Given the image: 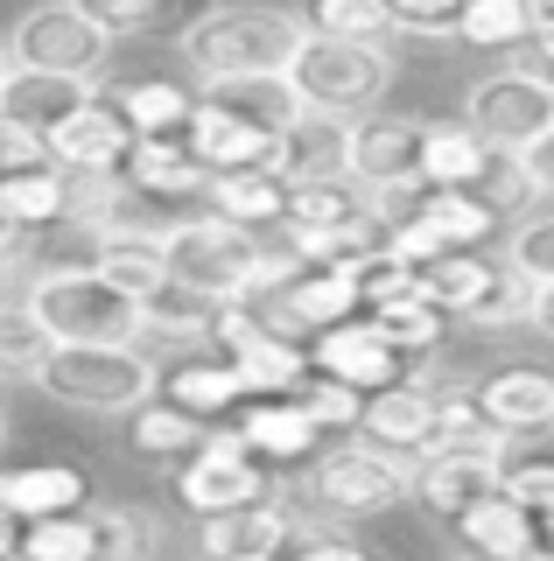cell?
<instances>
[{
  "label": "cell",
  "instance_id": "cell-1",
  "mask_svg": "<svg viewBox=\"0 0 554 561\" xmlns=\"http://www.w3.org/2000/svg\"><path fill=\"white\" fill-rule=\"evenodd\" d=\"M302 14L274 8V0H211L204 14H189L176 35V57L197 70L204 84L218 78H267L288 70V57L302 49Z\"/></svg>",
  "mask_w": 554,
  "mask_h": 561
},
{
  "label": "cell",
  "instance_id": "cell-2",
  "mask_svg": "<svg viewBox=\"0 0 554 561\" xmlns=\"http://www.w3.org/2000/svg\"><path fill=\"white\" fill-rule=\"evenodd\" d=\"M296 260L281 245H267L246 225H224V218H176V232L162 239V274L183 280V288L211 295V302H246L253 288H267L274 274H288Z\"/></svg>",
  "mask_w": 554,
  "mask_h": 561
},
{
  "label": "cell",
  "instance_id": "cell-3",
  "mask_svg": "<svg viewBox=\"0 0 554 561\" xmlns=\"http://www.w3.org/2000/svg\"><path fill=\"white\" fill-rule=\"evenodd\" d=\"M154 365L148 344H49V358L36 365V393H49L71 414H99V421H127L141 400H154Z\"/></svg>",
  "mask_w": 554,
  "mask_h": 561
},
{
  "label": "cell",
  "instance_id": "cell-4",
  "mask_svg": "<svg viewBox=\"0 0 554 561\" xmlns=\"http://www.w3.org/2000/svg\"><path fill=\"white\" fill-rule=\"evenodd\" d=\"M407 491H414V463H407V456L372 449L366 435L316 449V456H309V478H302L309 526H366V519H386L393 505H407Z\"/></svg>",
  "mask_w": 554,
  "mask_h": 561
},
{
  "label": "cell",
  "instance_id": "cell-5",
  "mask_svg": "<svg viewBox=\"0 0 554 561\" xmlns=\"http://www.w3.org/2000/svg\"><path fill=\"white\" fill-rule=\"evenodd\" d=\"M22 309L43 323L49 344H148L141 337V302L92 274V260H49L28 274Z\"/></svg>",
  "mask_w": 554,
  "mask_h": 561
},
{
  "label": "cell",
  "instance_id": "cell-6",
  "mask_svg": "<svg viewBox=\"0 0 554 561\" xmlns=\"http://www.w3.org/2000/svg\"><path fill=\"white\" fill-rule=\"evenodd\" d=\"M281 78L296 84L302 113H323V119H344V127H351V119H366V113L386 105L401 64L379 43H323V35H302V49L288 57Z\"/></svg>",
  "mask_w": 554,
  "mask_h": 561
},
{
  "label": "cell",
  "instance_id": "cell-7",
  "mask_svg": "<svg viewBox=\"0 0 554 561\" xmlns=\"http://www.w3.org/2000/svg\"><path fill=\"white\" fill-rule=\"evenodd\" d=\"M463 127L492 154H527L554 127V84L533 78L527 64H498L463 92Z\"/></svg>",
  "mask_w": 554,
  "mask_h": 561
},
{
  "label": "cell",
  "instance_id": "cell-8",
  "mask_svg": "<svg viewBox=\"0 0 554 561\" xmlns=\"http://www.w3.org/2000/svg\"><path fill=\"white\" fill-rule=\"evenodd\" d=\"M8 64L14 70H43V78H78V84H99L113 64V43L99 35L71 0H43V8H28L22 22L8 28Z\"/></svg>",
  "mask_w": 554,
  "mask_h": 561
},
{
  "label": "cell",
  "instance_id": "cell-9",
  "mask_svg": "<svg viewBox=\"0 0 554 561\" xmlns=\"http://www.w3.org/2000/svg\"><path fill=\"white\" fill-rule=\"evenodd\" d=\"M169 491H176V505H183L189 519H211V513H232V505L267 499V491H274V470L232 435V421H218V428H204V443L176 463Z\"/></svg>",
  "mask_w": 554,
  "mask_h": 561
},
{
  "label": "cell",
  "instance_id": "cell-10",
  "mask_svg": "<svg viewBox=\"0 0 554 561\" xmlns=\"http://www.w3.org/2000/svg\"><path fill=\"white\" fill-rule=\"evenodd\" d=\"M344 175L393 210L401 197H422V119L414 113H366L344 127Z\"/></svg>",
  "mask_w": 554,
  "mask_h": 561
},
{
  "label": "cell",
  "instance_id": "cell-11",
  "mask_svg": "<svg viewBox=\"0 0 554 561\" xmlns=\"http://www.w3.org/2000/svg\"><path fill=\"white\" fill-rule=\"evenodd\" d=\"M246 309L259 316V330H274V337H288V344H309L331 323H344V316H358V295H351V274L344 267H302L296 260V267L274 274L267 288H253Z\"/></svg>",
  "mask_w": 554,
  "mask_h": 561
},
{
  "label": "cell",
  "instance_id": "cell-12",
  "mask_svg": "<svg viewBox=\"0 0 554 561\" xmlns=\"http://www.w3.org/2000/svg\"><path fill=\"white\" fill-rule=\"evenodd\" d=\"M471 408L492 421L506 443L554 435V365L547 358H498L471 379Z\"/></svg>",
  "mask_w": 554,
  "mask_h": 561
},
{
  "label": "cell",
  "instance_id": "cell-13",
  "mask_svg": "<svg viewBox=\"0 0 554 561\" xmlns=\"http://www.w3.org/2000/svg\"><path fill=\"white\" fill-rule=\"evenodd\" d=\"M211 351L232 358V373L246 379V393H296L309 379V351L259 330V316L246 302H224L218 309V330H211Z\"/></svg>",
  "mask_w": 554,
  "mask_h": 561
},
{
  "label": "cell",
  "instance_id": "cell-14",
  "mask_svg": "<svg viewBox=\"0 0 554 561\" xmlns=\"http://www.w3.org/2000/svg\"><path fill=\"white\" fill-rule=\"evenodd\" d=\"M302 526L309 519L296 513V499L274 484L267 499H253V505H232V513L197 519V561H253V554H274V561H281L288 540H296Z\"/></svg>",
  "mask_w": 554,
  "mask_h": 561
},
{
  "label": "cell",
  "instance_id": "cell-15",
  "mask_svg": "<svg viewBox=\"0 0 554 561\" xmlns=\"http://www.w3.org/2000/svg\"><path fill=\"white\" fill-rule=\"evenodd\" d=\"M302 351H309V373L344 379V386H358V393H386V386H401V379L422 373V365H407L401 351L379 337L366 316H344V323H331L323 337H309Z\"/></svg>",
  "mask_w": 554,
  "mask_h": 561
},
{
  "label": "cell",
  "instance_id": "cell-16",
  "mask_svg": "<svg viewBox=\"0 0 554 561\" xmlns=\"http://www.w3.org/2000/svg\"><path fill=\"white\" fill-rule=\"evenodd\" d=\"M436 428H442V400H436V379L422 373L386 386V393H366V414H358V435L386 456H407V463H422L436 449Z\"/></svg>",
  "mask_w": 554,
  "mask_h": 561
},
{
  "label": "cell",
  "instance_id": "cell-17",
  "mask_svg": "<svg viewBox=\"0 0 554 561\" xmlns=\"http://www.w3.org/2000/svg\"><path fill=\"white\" fill-rule=\"evenodd\" d=\"M232 435H239V443H246L267 470H296V463H309V456L323 449V428L302 414L296 393H253L246 408L232 414Z\"/></svg>",
  "mask_w": 554,
  "mask_h": 561
},
{
  "label": "cell",
  "instance_id": "cell-18",
  "mask_svg": "<svg viewBox=\"0 0 554 561\" xmlns=\"http://www.w3.org/2000/svg\"><path fill=\"white\" fill-rule=\"evenodd\" d=\"M498 456H506V449H436V456H422L407 499L428 505V513L449 526L463 505H477V499L498 491Z\"/></svg>",
  "mask_w": 554,
  "mask_h": 561
},
{
  "label": "cell",
  "instance_id": "cell-19",
  "mask_svg": "<svg viewBox=\"0 0 554 561\" xmlns=\"http://www.w3.org/2000/svg\"><path fill=\"white\" fill-rule=\"evenodd\" d=\"M154 393L169 400V408L197 414L204 428H218V421H232L239 408H246V379L232 373V358H218V351H183L176 365H169L162 379H154Z\"/></svg>",
  "mask_w": 554,
  "mask_h": 561
},
{
  "label": "cell",
  "instance_id": "cell-20",
  "mask_svg": "<svg viewBox=\"0 0 554 561\" xmlns=\"http://www.w3.org/2000/svg\"><path fill=\"white\" fill-rule=\"evenodd\" d=\"M92 92L113 105V119L134 140H183L189 113H197V92H183L176 78H99Z\"/></svg>",
  "mask_w": 554,
  "mask_h": 561
},
{
  "label": "cell",
  "instance_id": "cell-21",
  "mask_svg": "<svg viewBox=\"0 0 554 561\" xmlns=\"http://www.w3.org/2000/svg\"><path fill=\"white\" fill-rule=\"evenodd\" d=\"M113 175L127 190H141L148 204H169V210L204 204V183H211V169H204L183 140H127V154H119Z\"/></svg>",
  "mask_w": 554,
  "mask_h": 561
},
{
  "label": "cell",
  "instance_id": "cell-22",
  "mask_svg": "<svg viewBox=\"0 0 554 561\" xmlns=\"http://www.w3.org/2000/svg\"><path fill=\"white\" fill-rule=\"evenodd\" d=\"M506 280H512V267H506V260H492V253H436L422 274H414V295H422L436 316L471 323V316L492 302Z\"/></svg>",
  "mask_w": 554,
  "mask_h": 561
},
{
  "label": "cell",
  "instance_id": "cell-23",
  "mask_svg": "<svg viewBox=\"0 0 554 561\" xmlns=\"http://www.w3.org/2000/svg\"><path fill=\"white\" fill-rule=\"evenodd\" d=\"M127 127L113 119V105L106 99H84L71 119H57V127L43 134V148H49V162H57L64 175H113L119 169V154H127Z\"/></svg>",
  "mask_w": 554,
  "mask_h": 561
},
{
  "label": "cell",
  "instance_id": "cell-24",
  "mask_svg": "<svg viewBox=\"0 0 554 561\" xmlns=\"http://www.w3.org/2000/svg\"><path fill=\"white\" fill-rule=\"evenodd\" d=\"M449 534H457V548L471 561H527L541 548V526H533L527 505H512L506 491H492V499L463 505L457 519H449Z\"/></svg>",
  "mask_w": 554,
  "mask_h": 561
},
{
  "label": "cell",
  "instance_id": "cell-25",
  "mask_svg": "<svg viewBox=\"0 0 554 561\" xmlns=\"http://www.w3.org/2000/svg\"><path fill=\"white\" fill-rule=\"evenodd\" d=\"M0 505L14 519H57V513H84L92 505V478L78 463H14L0 470Z\"/></svg>",
  "mask_w": 554,
  "mask_h": 561
},
{
  "label": "cell",
  "instance_id": "cell-26",
  "mask_svg": "<svg viewBox=\"0 0 554 561\" xmlns=\"http://www.w3.org/2000/svg\"><path fill=\"white\" fill-rule=\"evenodd\" d=\"M274 140H281V134H259V127L218 113V105H204V99H197V113H189V127H183V148L197 154L211 175H224V169H267Z\"/></svg>",
  "mask_w": 554,
  "mask_h": 561
},
{
  "label": "cell",
  "instance_id": "cell-27",
  "mask_svg": "<svg viewBox=\"0 0 554 561\" xmlns=\"http://www.w3.org/2000/svg\"><path fill=\"white\" fill-rule=\"evenodd\" d=\"M197 99L218 105V113H232V119H246L259 134H288L302 119V99L281 70H267V78H218V84H204Z\"/></svg>",
  "mask_w": 554,
  "mask_h": 561
},
{
  "label": "cell",
  "instance_id": "cell-28",
  "mask_svg": "<svg viewBox=\"0 0 554 561\" xmlns=\"http://www.w3.org/2000/svg\"><path fill=\"white\" fill-rule=\"evenodd\" d=\"M218 309L211 295L183 288V280H162V288L141 302V337L154 344H176V351H211V330H218Z\"/></svg>",
  "mask_w": 554,
  "mask_h": 561
},
{
  "label": "cell",
  "instance_id": "cell-29",
  "mask_svg": "<svg viewBox=\"0 0 554 561\" xmlns=\"http://www.w3.org/2000/svg\"><path fill=\"white\" fill-rule=\"evenodd\" d=\"M492 148L463 119H422V190H477Z\"/></svg>",
  "mask_w": 554,
  "mask_h": 561
},
{
  "label": "cell",
  "instance_id": "cell-30",
  "mask_svg": "<svg viewBox=\"0 0 554 561\" xmlns=\"http://www.w3.org/2000/svg\"><path fill=\"white\" fill-rule=\"evenodd\" d=\"M267 175H281V183H316V175H344V119L302 113L296 127L274 140Z\"/></svg>",
  "mask_w": 554,
  "mask_h": 561
},
{
  "label": "cell",
  "instance_id": "cell-31",
  "mask_svg": "<svg viewBox=\"0 0 554 561\" xmlns=\"http://www.w3.org/2000/svg\"><path fill=\"white\" fill-rule=\"evenodd\" d=\"M414 218L428 225V239L442 253H484L498 239V210H484L471 190H422L414 197Z\"/></svg>",
  "mask_w": 554,
  "mask_h": 561
},
{
  "label": "cell",
  "instance_id": "cell-32",
  "mask_svg": "<svg viewBox=\"0 0 554 561\" xmlns=\"http://www.w3.org/2000/svg\"><path fill=\"white\" fill-rule=\"evenodd\" d=\"M204 204H211V218L259 232V225H281L288 183H281V175H267V169H224V175L204 183Z\"/></svg>",
  "mask_w": 554,
  "mask_h": 561
},
{
  "label": "cell",
  "instance_id": "cell-33",
  "mask_svg": "<svg viewBox=\"0 0 554 561\" xmlns=\"http://www.w3.org/2000/svg\"><path fill=\"white\" fill-rule=\"evenodd\" d=\"M84 99H92V84H78V78H43V70H8V84H0V113L22 119L28 134H49L57 119H71Z\"/></svg>",
  "mask_w": 554,
  "mask_h": 561
},
{
  "label": "cell",
  "instance_id": "cell-34",
  "mask_svg": "<svg viewBox=\"0 0 554 561\" xmlns=\"http://www.w3.org/2000/svg\"><path fill=\"white\" fill-rule=\"evenodd\" d=\"M64 204H71V175H64L57 162L0 175V218H8V225H22L28 239L49 232V225H64Z\"/></svg>",
  "mask_w": 554,
  "mask_h": 561
},
{
  "label": "cell",
  "instance_id": "cell-35",
  "mask_svg": "<svg viewBox=\"0 0 554 561\" xmlns=\"http://www.w3.org/2000/svg\"><path fill=\"white\" fill-rule=\"evenodd\" d=\"M204 443V421L197 414H183V408H169L162 393L141 400V408L127 414V449L134 456H148V463H183L189 449Z\"/></svg>",
  "mask_w": 554,
  "mask_h": 561
},
{
  "label": "cell",
  "instance_id": "cell-36",
  "mask_svg": "<svg viewBox=\"0 0 554 561\" xmlns=\"http://www.w3.org/2000/svg\"><path fill=\"white\" fill-rule=\"evenodd\" d=\"M302 28L323 35V43H379L393 49V14L386 0H302Z\"/></svg>",
  "mask_w": 554,
  "mask_h": 561
},
{
  "label": "cell",
  "instance_id": "cell-37",
  "mask_svg": "<svg viewBox=\"0 0 554 561\" xmlns=\"http://www.w3.org/2000/svg\"><path fill=\"white\" fill-rule=\"evenodd\" d=\"M498 491H506L512 505H527L533 519L554 513V435L506 443V456H498Z\"/></svg>",
  "mask_w": 554,
  "mask_h": 561
},
{
  "label": "cell",
  "instance_id": "cell-38",
  "mask_svg": "<svg viewBox=\"0 0 554 561\" xmlns=\"http://www.w3.org/2000/svg\"><path fill=\"white\" fill-rule=\"evenodd\" d=\"M84 260H92V274L106 280V288H119L127 302H148V295L169 280L162 274V245L154 239H99Z\"/></svg>",
  "mask_w": 554,
  "mask_h": 561
},
{
  "label": "cell",
  "instance_id": "cell-39",
  "mask_svg": "<svg viewBox=\"0 0 554 561\" xmlns=\"http://www.w3.org/2000/svg\"><path fill=\"white\" fill-rule=\"evenodd\" d=\"M527 35H533L527 0H463V14H457V43L492 49V57H519Z\"/></svg>",
  "mask_w": 554,
  "mask_h": 561
},
{
  "label": "cell",
  "instance_id": "cell-40",
  "mask_svg": "<svg viewBox=\"0 0 554 561\" xmlns=\"http://www.w3.org/2000/svg\"><path fill=\"white\" fill-rule=\"evenodd\" d=\"M14 561H99V526L92 505L84 513H57V519H28Z\"/></svg>",
  "mask_w": 554,
  "mask_h": 561
},
{
  "label": "cell",
  "instance_id": "cell-41",
  "mask_svg": "<svg viewBox=\"0 0 554 561\" xmlns=\"http://www.w3.org/2000/svg\"><path fill=\"white\" fill-rule=\"evenodd\" d=\"M366 323H372V330H379V337H386L393 351H401L407 365H422V358H436V351H442V323H449V316H436V309L422 302V295H407V302L372 309Z\"/></svg>",
  "mask_w": 554,
  "mask_h": 561
},
{
  "label": "cell",
  "instance_id": "cell-42",
  "mask_svg": "<svg viewBox=\"0 0 554 561\" xmlns=\"http://www.w3.org/2000/svg\"><path fill=\"white\" fill-rule=\"evenodd\" d=\"M296 400H302V414L316 421L323 435H358V414H366V393L358 386H344V379H323V373H309L302 386H296Z\"/></svg>",
  "mask_w": 554,
  "mask_h": 561
},
{
  "label": "cell",
  "instance_id": "cell-43",
  "mask_svg": "<svg viewBox=\"0 0 554 561\" xmlns=\"http://www.w3.org/2000/svg\"><path fill=\"white\" fill-rule=\"evenodd\" d=\"M506 267L527 280H554V210L533 204L527 218H512V239H506Z\"/></svg>",
  "mask_w": 554,
  "mask_h": 561
},
{
  "label": "cell",
  "instance_id": "cell-44",
  "mask_svg": "<svg viewBox=\"0 0 554 561\" xmlns=\"http://www.w3.org/2000/svg\"><path fill=\"white\" fill-rule=\"evenodd\" d=\"M43 358H49L43 323L22 302H0V379H36Z\"/></svg>",
  "mask_w": 554,
  "mask_h": 561
},
{
  "label": "cell",
  "instance_id": "cell-45",
  "mask_svg": "<svg viewBox=\"0 0 554 561\" xmlns=\"http://www.w3.org/2000/svg\"><path fill=\"white\" fill-rule=\"evenodd\" d=\"M471 197L484 204V210H498V225H512V218H527L533 204V183H527V169H519V154H492V169L477 175V190Z\"/></svg>",
  "mask_w": 554,
  "mask_h": 561
},
{
  "label": "cell",
  "instance_id": "cell-46",
  "mask_svg": "<svg viewBox=\"0 0 554 561\" xmlns=\"http://www.w3.org/2000/svg\"><path fill=\"white\" fill-rule=\"evenodd\" d=\"M92 526H99V561H148V540H154L148 513H134V505H92Z\"/></svg>",
  "mask_w": 554,
  "mask_h": 561
},
{
  "label": "cell",
  "instance_id": "cell-47",
  "mask_svg": "<svg viewBox=\"0 0 554 561\" xmlns=\"http://www.w3.org/2000/svg\"><path fill=\"white\" fill-rule=\"evenodd\" d=\"M71 8L92 22L106 43H127V35H148L162 22V0H71Z\"/></svg>",
  "mask_w": 554,
  "mask_h": 561
},
{
  "label": "cell",
  "instance_id": "cell-48",
  "mask_svg": "<svg viewBox=\"0 0 554 561\" xmlns=\"http://www.w3.org/2000/svg\"><path fill=\"white\" fill-rule=\"evenodd\" d=\"M281 561H372L366 540H351L344 526H302L296 540H288Z\"/></svg>",
  "mask_w": 554,
  "mask_h": 561
},
{
  "label": "cell",
  "instance_id": "cell-49",
  "mask_svg": "<svg viewBox=\"0 0 554 561\" xmlns=\"http://www.w3.org/2000/svg\"><path fill=\"white\" fill-rule=\"evenodd\" d=\"M393 35H457L463 0H386Z\"/></svg>",
  "mask_w": 554,
  "mask_h": 561
},
{
  "label": "cell",
  "instance_id": "cell-50",
  "mask_svg": "<svg viewBox=\"0 0 554 561\" xmlns=\"http://www.w3.org/2000/svg\"><path fill=\"white\" fill-rule=\"evenodd\" d=\"M43 162H49L43 134H28L22 119H8V113H0V175H14V169H43Z\"/></svg>",
  "mask_w": 554,
  "mask_h": 561
},
{
  "label": "cell",
  "instance_id": "cell-51",
  "mask_svg": "<svg viewBox=\"0 0 554 561\" xmlns=\"http://www.w3.org/2000/svg\"><path fill=\"white\" fill-rule=\"evenodd\" d=\"M519 316H527V280H506V288L492 295V302H484L477 316H471V330H506V323H519Z\"/></svg>",
  "mask_w": 554,
  "mask_h": 561
},
{
  "label": "cell",
  "instance_id": "cell-52",
  "mask_svg": "<svg viewBox=\"0 0 554 561\" xmlns=\"http://www.w3.org/2000/svg\"><path fill=\"white\" fill-rule=\"evenodd\" d=\"M519 169H527V183H533V197H554V127L541 134V140H533V148L527 154H519Z\"/></svg>",
  "mask_w": 554,
  "mask_h": 561
},
{
  "label": "cell",
  "instance_id": "cell-53",
  "mask_svg": "<svg viewBox=\"0 0 554 561\" xmlns=\"http://www.w3.org/2000/svg\"><path fill=\"white\" fill-rule=\"evenodd\" d=\"M512 64H527L533 78H547V84H554V14H541V22H533V35H527V49H519Z\"/></svg>",
  "mask_w": 554,
  "mask_h": 561
},
{
  "label": "cell",
  "instance_id": "cell-54",
  "mask_svg": "<svg viewBox=\"0 0 554 561\" xmlns=\"http://www.w3.org/2000/svg\"><path fill=\"white\" fill-rule=\"evenodd\" d=\"M519 323H527L541 344H554V280H533L527 288V316H519Z\"/></svg>",
  "mask_w": 554,
  "mask_h": 561
},
{
  "label": "cell",
  "instance_id": "cell-55",
  "mask_svg": "<svg viewBox=\"0 0 554 561\" xmlns=\"http://www.w3.org/2000/svg\"><path fill=\"white\" fill-rule=\"evenodd\" d=\"M22 260H28V232L0 218V274H8V267H22Z\"/></svg>",
  "mask_w": 554,
  "mask_h": 561
},
{
  "label": "cell",
  "instance_id": "cell-56",
  "mask_svg": "<svg viewBox=\"0 0 554 561\" xmlns=\"http://www.w3.org/2000/svg\"><path fill=\"white\" fill-rule=\"evenodd\" d=\"M14 548H22V519L0 505V561H14Z\"/></svg>",
  "mask_w": 554,
  "mask_h": 561
},
{
  "label": "cell",
  "instance_id": "cell-57",
  "mask_svg": "<svg viewBox=\"0 0 554 561\" xmlns=\"http://www.w3.org/2000/svg\"><path fill=\"white\" fill-rule=\"evenodd\" d=\"M527 8H533V22H541V14H554V0H527Z\"/></svg>",
  "mask_w": 554,
  "mask_h": 561
},
{
  "label": "cell",
  "instance_id": "cell-58",
  "mask_svg": "<svg viewBox=\"0 0 554 561\" xmlns=\"http://www.w3.org/2000/svg\"><path fill=\"white\" fill-rule=\"evenodd\" d=\"M527 561H554V548H533V554H527Z\"/></svg>",
  "mask_w": 554,
  "mask_h": 561
},
{
  "label": "cell",
  "instance_id": "cell-59",
  "mask_svg": "<svg viewBox=\"0 0 554 561\" xmlns=\"http://www.w3.org/2000/svg\"><path fill=\"white\" fill-rule=\"evenodd\" d=\"M8 70H14V64H8V49H0V84H8Z\"/></svg>",
  "mask_w": 554,
  "mask_h": 561
},
{
  "label": "cell",
  "instance_id": "cell-60",
  "mask_svg": "<svg viewBox=\"0 0 554 561\" xmlns=\"http://www.w3.org/2000/svg\"><path fill=\"white\" fill-rule=\"evenodd\" d=\"M0 443H8V408H0Z\"/></svg>",
  "mask_w": 554,
  "mask_h": 561
},
{
  "label": "cell",
  "instance_id": "cell-61",
  "mask_svg": "<svg viewBox=\"0 0 554 561\" xmlns=\"http://www.w3.org/2000/svg\"><path fill=\"white\" fill-rule=\"evenodd\" d=\"M253 561H274V554H253Z\"/></svg>",
  "mask_w": 554,
  "mask_h": 561
},
{
  "label": "cell",
  "instance_id": "cell-62",
  "mask_svg": "<svg viewBox=\"0 0 554 561\" xmlns=\"http://www.w3.org/2000/svg\"><path fill=\"white\" fill-rule=\"evenodd\" d=\"M463 561H471V554H463Z\"/></svg>",
  "mask_w": 554,
  "mask_h": 561
}]
</instances>
